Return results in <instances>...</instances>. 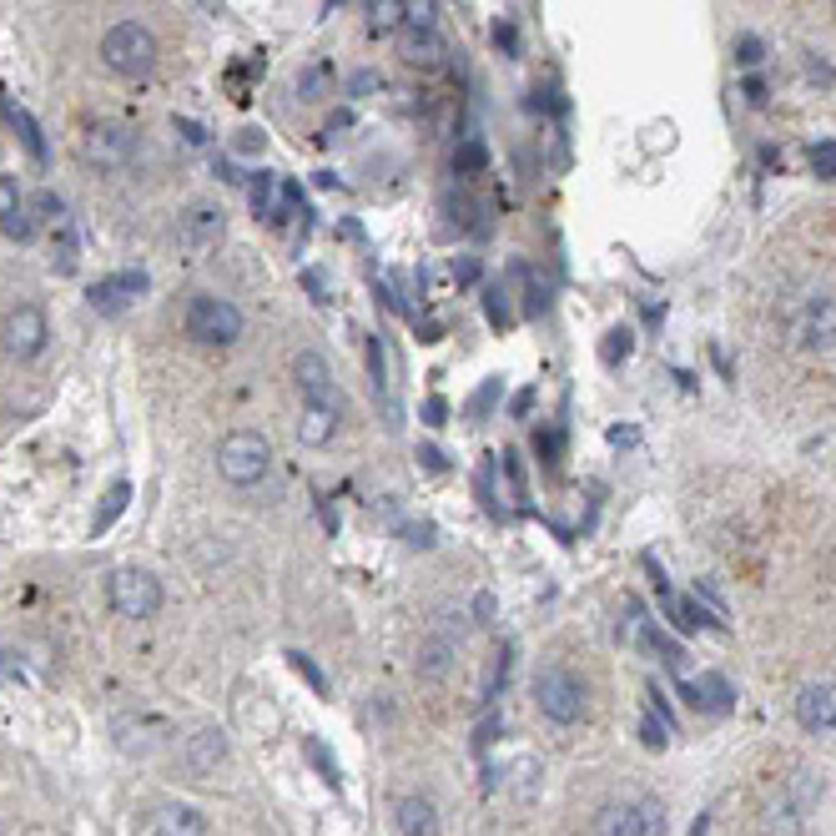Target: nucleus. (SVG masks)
Returning a JSON list of instances; mask_svg holds the SVG:
<instances>
[{
    "label": "nucleus",
    "mask_w": 836,
    "mask_h": 836,
    "mask_svg": "<svg viewBox=\"0 0 836 836\" xmlns=\"http://www.w3.org/2000/svg\"><path fill=\"white\" fill-rule=\"evenodd\" d=\"M403 21H409L413 31H429V26L439 21V0H403Z\"/></svg>",
    "instance_id": "obj_33"
},
{
    "label": "nucleus",
    "mask_w": 836,
    "mask_h": 836,
    "mask_svg": "<svg viewBox=\"0 0 836 836\" xmlns=\"http://www.w3.org/2000/svg\"><path fill=\"white\" fill-rule=\"evenodd\" d=\"M31 212H41L46 222H56V228H66V202L56 192H36L31 197Z\"/></svg>",
    "instance_id": "obj_37"
},
{
    "label": "nucleus",
    "mask_w": 836,
    "mask_h": 836,
    "mask_svg": "<svg viewBox=\"0 0 836 836\" xmlns=\"http://www.w3.org/2000/svg\"><path fill=\"white\" fill-rule=\"evenodd\" d=\"M500 393H504V379H484V383H479L474 399H469V419H474V424H479V419H490V409L500 403Z\"/></svg>",
    "instance_id": "obj_30"
},
{
    "label": "nucleus",
    "mask_w": 836,
    "mask_h": 836,
    "mask_svg": "<svg viewBox=\"0 0 836 836\" xmlns=\"http://www.w3.org/2000/svg\"><path fill=\"white\" fill-rule=\"evenodd\" d=\"M16 207H26L21 202V187H16V177H0V218H11Z\"/></svg>",
    "instance_id": "obj_47"
},
{
    "label": "nucleus",
    "mask_w": 836,
    "mask_h": 836,
    "mask_svg": "<svg viewBox=\"0 0 836 836\" xmlns=\"http://www.w3.org/2000/svg\"><path fill=\"white\" fill-rule=\"evenodd\" d=\"M323 66H308V71H303V77H298V97H303V101H318V91H323Z\"/></svg>",
    "instance_id": "obj_44"
},
{
    "label": "nucleus",
    "mask_w": 836,
    "mask_h": 836,
    "mask_svg": "<svg viewBox=\"0 0 836 836\" xmlns=\"http://www.w3.org/2000/svg\"><path fill=\"white\" fill-rule=\"evenodd\" d=\"M500 464H504V474H510V490H514V494H524V469H520V454H514V449H504V454H500Z\"/></svg>",
    "instance_id": "obj_49"
},
{
    "label": "nucleus",
    "mask_w": 836,
    "mask_h": 836,
    "mask_svg": "<svg viewBox=\"0 0 836 836\" xmlns=\"http://www.w3.org/2000/svg\"><path fill=\"white\" fill-rule=\"evenodd\" d=\"M248 202H252V212H258L262 222H288L303 207V192H298L288 177H278V172H258L252 177V187H248Z\"/></svg>",
    "instance_id": "obj_12"
},
{
    "label": "nucleus",
    "mask_w": 836,
    "mask_h": 836,
    "mask_svg": "<svg viewBox=\"0 0 836 836\" xmlns=\"http://www.w3.org/2000/svg\"><path fill=\"white\" fill-rule=\"evenodd\" d=\"M661 318H665V308H661V303H645V323L655 328V323H661Z\"/></svg>",
    "instance_id": "obj_60"
},
{
    "label": "nucleus",
    "mask_w": 836,
    "mask_h": 836,
    "mask_svg": "<svg viewBox=\"0 0 836 836\" xmlns=\"http://www.w3.org/2000/svg\"><path fill=\"white\" fill-rule=\"evenodd\" d=\"M131 131L121 127V121H91L87 131H81V157H87L91 167H101V172H121V167L131 162Z\"/></svg>",
    "instance_id": "obj_11"
},
{
    "label": "nucleus",
    "mask_w": 836,
    "mask_h": 836,
    "mask_svg": "<svg viewBox=\"0 0 836 836\" xmlns=\"http://www.w3.org/2000/svg\"><path fill=\"white\" fill-rule=\"evenodd\" d=\"M373 87H383V81H379V71H359V77L348 81V91H353V97H369Z\"/></svg>",
    "instance_id": "obj_53"
},
{
    "label": "nucleus",
    "mask_w": 836,
    "mask_h": 836,
    "mask_svg": "<svg viewBox=\"0 0 836 836\" xmlns=\"http://www.w3.org/2000/svg\"><path fill=\"white\" fill-rule=\"evenodd\" d=\"M439 333H444V328H439L434 318H424V323H419V343H439Z\"/></svg>",
    "instance_id": "obj_57"
},
{
    "label": "nucleus",
    "mask_w": 836,
    "mask_h": 836,
    "mask_svg": "<svg viewBox=\"0 0 836 836\" xmlns=\"http://www.w3.org/2000/svg\"><path fill=\"white\" fill-rule=\"evenodd\" d=\"M641 741L651 751H665V746H671V726H665V721H655V716H645L641 721Z\"/></svg>",
    "instance_id": "obj_41"
},
{
    "label": "nucleus",
    "mask_w": 836,
    "mask_h": 836,
    "mask_svg": "<svg viewBox=\"0 0 836 836\" xmlns=\"http://www.w3.org/2000/svg\"><path fill=\"white\" fill-rule=\"evenodd\" d=\"M806 71H812V81H826V87H832V81H836V71H832V66H826V61H816L812 51H806Z\"/></svg>",
    "instance_id": "obj_54"
},
{
    "label": "nucleus",
    "mask_w": 836,
    "mask_h": 836,
    "mask_svg": "<svg viewBox=\"0 0 836 836\" xmlns=\"http://www.w3.org/2000/svg\"><path fill=\"white\" fill-rule=\"evenodd\" d=\"M298 283L308 288V298H313V303H328V278L318 268H303V272H298Z\"/></svg>",
    "instance_id": "obj_45"
},
{
    "label": "nucleus",
    "mask_w": 836,
    "mask_h": 836,
    "mask_svg": "<svg viewBox=\"0 0 836 836\" xmlns=\"http://www.w3.org/2000/svg\"><path fill=\"white\" fill-rule=\"evenodd\" d=\"M474 615L490 620V615H494V595H479V600H474Z\"/></svg>",
    "instance_id": "obj_59"
},
{
    "label": "nucleus",
    "mask_w": 836,
    "mask_h": 836,
    "mask_svg": "<svg viewBox=\"0 0 836 836\" xmlns=\"http://www.w3.org/2000/svg\"><path fill=\"white\" fill-rule=\"evenodd\" d=\"M177 131H182V142H187V147H202V142H207V131L197 127L192 117H177Z\"/></svg>",
    "instance_id": "obj_51"
},
{
    "label": "nucleus",
    "mask_w": 836,
    "mask_h": 836,
    "mask_svg": "<svg viewBox=\"0 0 836 836\" xmlns=\"http://www.w3.org/2000/svg\"><path fill=\"white\" fill-rule=\"evenodd\" d=\"M464 635H469V625H464V615H454V610H444V615L429 625V635L419 641V655H413V675L419 681H429V685H439L449 671H454V661H459V645H464Z\"/></svg>",
    "instance_id": "obj_5"
},
{
    "label": "nucleus",
    "mask_w": 836,
    "mask_h": 836,
    "mask_svg": "<svg viewBox=\"0 0 836 836\" xmlns=\"http://www.w3.org/2000/svg\"><path fill=\"white\" fill-rule=\"evenodd\" d=\"M222 228H228V222H222L218 207H192V212L182 218V248H187V252L218 248V242H222Z\"/></svg>",
    "instance_id": "obj_19"
},
{
    "label": "nucleus",
    "mask_w": 836,
    "mask_h": 836,
    "mask_svg": "<svg viewBox=\"0 0 836 836\" xmlns=\"http://www.w3.org/2000/svg\"><path fill=\"white\" fill-rule=\"evenodd\" d=\"M474 484H479V500L494 504V454L484 459V464H479V479H474Z\"/></svg>",
    "instance_id": "obj_50"
},
{
    "label": "nucleus",
    "mask_w": 836,
    "mask_h": 836,
    "mask_svg": "<svg viewBox=\"0 0 836 836\" xmlns=\"http://www.w3.org/2000/svg\"><path fill=\"white\" fill-rule=\"evenodd\" d=\"M816 802H822V776L816 772H796L766 796L761 806V832L766 836H802V826L812 822Z\"/></svg>",
    "instance_id": "obj_1"
},
{
    "label": "nucleus",
    "mask_w": 836,
    "mask_h": 836,
    "mask_svg": "<svg viewBox=\"0 0 836 836\" xmlns=\"http://www.w3.org/2000/svg\"><path fill=\"white\" fill-rule=\"evenodd\" d=\"M107 595L121 620H152L157 610H162V585H157L147 570H117Z\"/></svg>",
    "instance_id": "obj_9"
},
{
    "label": "nucleus",
    "mask_w": 836,
    "mask_h": 836,
    "mask_svg": "<svg viewBox=\"0 0 836 836\" xmlns=\"http://www.w3.org/2000/svg\"><path fill=\"white\" fill-rule=\"evenodd\" d=\"M484 318H490L494 328H510V323H514L510 288H504V283H490V288H484Z\"/></svg>",
    "instance_id": "obj_26"
},
{
    "label": "nucleus",
    "mask_w": 836,
    "mask_h": 836,
    "mask_svg": "<svg viewBox=\"0 0 836 836\" xmlns=\"http://www.w3.org/2000/svg\"><path fill=\"white\" fill-rule=\"evenodd\" d=\"M434 534H439V530H434V524H429V520H419V524H403V540H409L413 550H434V544H439Z\"/></svg>",
    "instance_id": "obj_43"
},
{
    "label": "nucleus",
    "mask_w": 836,
    "mask_h": 836,
    "mask_svg": "<svg viewBox=\"0 0 836 836\" xmlns=\"http://www.w3.org/2000/svg\"><path fill=\"white\" fill-rule=\"evenodd\" d=\"M534 454H540L544 469L560 464V429H540V434H534Z\"/></svg>",
    "instance_id": "obj_38"
},
{
    "label": "nucleus",
    "mask_w": 836,
    "mask_h": 836,
    "mask_svg": "<svg viewBox=\"0 0 836 836\" xmlns=\"http://www.w3.org/2000/svg\"><path fill=\"white\" fill-rule=\"evenodd\" d=\"M419 464H424L429 474H444V469H449V454H444L439 444H419Z\"/></svg>",
    "instance_id": "obj_48"
},
{
    "label": "nucleus",
    "mask_w": 836,
    "mask_h": 836,
    "mask_svg": "<svg viewBox=\"0 0 836 836\" xmlns=\"http://www.w3.org/2000/svg\"><path fill=\"white\" fill-rule=\"evenodd\" d=\"M152 832L157 836H207V816L187 802H167L162 812H157Z\"/></svg>",
    "instance_id": "obj_21"
},
{
    "label": "nucleus",
    "mask_w": 836,
    "mask_h": 836,
    "mask_svg": "<svg viewBox=\"0 0 836 836\" xmlns=\"http://www.w3.org/2000/svg\"><path fill=\"white\" fill-rule=\"evenodd\" d=\"M610 444H615V449H635V444H641V434H635V429H610Z\"/></svg>",
    "instance_id": "obj_56"
},
{
    "label": "nucleus",
    "mask_w": 836,
    "mask_h": 836,
    "mask_svg": "<svg viewBox=\"0 0 836 836\" xmlns=\"http://www.w3.org/2000/svg\"><path fill=\"white\" fill-rule=\"evenodd\" d=\"M0 117L11 121V131H16V137H21V142H26V152H31L36 162H46L41 127H36V121H31V111H26V107H11V97H6V91H0Z\"/></svg>",
    "instance_id": "obj_23"
},
{
    "label": "nucleus",
    "mask_w": 836,
    "mask_h": 836,
    "mask_svg": "<svg viewBox=\"0 0 836 836\" xmlns=\"http://www.w3.org/2000/svg\"><path fill=\"white\" fill-rule=\"evenodd\" d=\"M595 836H665V812L651 796H641V802H605L595 812Z\"/></svg>",
    "instance_id": "obj_8"
},
{
    "label": "nucleus",
    "mask_w": 836,
    "mask_h": 836,
    "mask_svg": "<svg viewBox=\"0 0 836 836\" xmlns=\"http://www.w3.org/2000/svg\"><path fill=\"white\" fill-rule=\"evenodd\" d=\"M534 706H540V716L554 721V726H575V721L585 716V685H580V675L565 671V665H544V671L534 675Z\"/></svg>",
    "instance_id": "obj_6"
},
{
    "label": "nucleus",
    "mask_w": 836,
    "mask_h": 836,
    "mask_svg": "<svg viewBox=\"0 0 836 836\" xmlns=\"http://www.w3.org/2000/svg\"><path fill=\"white\" fill-rule=\"evenodd\" d=\"M711 359H716L721 379H731V373H736V369H731V359H726V348H711Z\"/></svg>",
    "instance_id": "obj_58"
},
{
    "label": "nucleus",
    "mask_w": 836,
    "mask_h": 836,
    "mask_svg": "<svg viewBox=\"0 0 836 836\" xmlns=\"http://www.w3.org/2000/svg\"><path fill=\"white\" fill-rule=\"evenodd\" d=\"M796 721H802V731H812V736L836 731V681L806 685V691L796 695Z\"/></svg>",
    "instance_id": "obj_15"
},
{
    "label": "nucleus",
    "mask_w": 836,
    "mask_h": 836,
    "mask_svg": "<svg viewBox=\"0 0 836 836\" xmlns=\"http://www.w3.org/2000/svg\"><path fill=\"white\" fill-rule=\"evenodd\" d=\"M419 419H424L429 429H444L449 424V399H439V393H429L424 409H419Z\"/></svg>",
    "instance_id": "obj_42"
},
{
    "label": "nucleus",
    "mask_w": 836,
    "mask_h": 836,
    "mask_svg": "<svg viewBox=\"0 0 836 836\" xmlns=\"http://www.w3.org/2000/svg\"><path fill=\"white\" fill-rule=\"evenodd\" d=\"M288 661H293V671L303 675V681L313 685L318 695H328V675H323V671H318V665H313V655H303V651H288Z\"/></svg>",
    "instance_id": "obj_36"
},
{
    "label": "nucleus",
    "mask_w": 836,
    "mask_h": 836,
    "mask_svg": "<svg viewBox=\"0 0 836 836\" xmlns=\"http://www.w3.org/2000/svg\"><path fill=\"white\" fill-rule=\"evenodd\" d=\"M403 0H369V31L373 36H399L403 31Z\"/></svg>",
    "instance_id": "obj_24"
},
{
    "label": "nucleus",
    "mask_w": 836,
    "mask_h": 836,
    "mask_svg": "<svg viewBox=\"0 0 836 836\" xmlns=\"http://www.w3.org/2000/svg\"><path fill=\"white\" fill-rule=\"evenodd\" d=\"M741 91H746L751 107H766V81H761V77H746V87H741Z\"/></svg>",
    "instance_id": "obj_55"
},
{
    "label": "nucleus",
    "mask_w": 836,
    "mask_h": 836,
    "mask_svg": "<svg viewBox=\"0 0 836 836\" xmlns=\"http://www.w3.org/2000/svg\"><path fill=\"white\" fill-rule=\"evenodd\" d=\"M46 338H51V323H46V313L36 303H16L11 313H6V323H0V343H6V353L21 359V363L41 359Z\"/></svg>",
    "instance_id": "obj_10"
},
{
    "label": "nucleus",
    "mask_w": 836,
    "mask_h": 836,
    "mask_svg": "<svg viewBox=\"0 0 836 836\" xmlns=\"http://www.w3.org/2000/svg\"><path fill=\"white\" fill-rule=\"evenodd\" d=\"M736 61L746 66V71H756L761 61H766V41H761V36H736Z\"/></svg>",
    "instance_id": "obj_35"
},
{
    "label": "nucleus",
    "mask_w": 836,
    "mask_h": 836,
    "mask_svg": "<svg viewBox=\"0 0 836 836\" xmlns=\"http://www.w3.org/2000/svg\"><path fill=\"white\" fill-rule=\"evenodd\" d=\"M399 56H403V66H413V71H439L444 66V56H449V46H444V36L429 26V31H413L409 26V36L399 41Z\"/></svg>",
    "instance_id": "obj_18"
},
{
    "label": "nucleus",
    "mask_w": 836,
    "mask_h": 836,
    "mask_svg": "<svg viewBox=\"0 0 836 836\" xmlns=\"http://www.w3.org/2000/svg\"><path fill=\"white\" fill-rule=\"evenodd\" d=\"M0 232L11 242H31L36 238V218H31V207H16L11 218H0Z\"/></svg>",
    "instance_id": "obj_32"
},
{
    "label": "nucleus",
    "mask_w": 836,
    "mask_h": 836,
    "mask_svg": "<svg viewBox=\"0 0 836 836\" xmlns=\"http://www.w3.org/2000/svg\"><path fill=\"white\" fill-rule=\"evenodd\" d=\"M127 500H131V484H127V479H117V484H111V494H107V504H101V514H97V524H91V534L107 530V524L127 510Z\"/></svg>",
    "instance_id": "obj_31"
},
{
    "label": "nucleus",
    "mask_w": 836,
    "mask_h": 836,
    "mask_svg": "<svg viewBox=\"0 0 836 836\" xmlns=\"http://www.w3.org/2000/svg\"><path fill=\"white\" fill-rule=\"evenodd\" d=\"M786 328H792V338L802 348H812V353L836 348V293H832V288H816L812 283L802 298H792Z\"/></svg>",
    "instance_id": "obj_3"
},
{
    "label": "nucleus",
    "mask_w": 836,
    "mask_h": 836,
    "mask_svg": "<svg viewBox=\"0 0 836 836\" xmlns=\"http://www.w3.org/2000/svg\"><path fill=\"white\" fill-rule=\"evenodd\" d=\"M812 167H816V177H832L836 182V142H812Z\"/></svg>",
    "instance_id": "obj_39"
},
{
    "label": "nucleus",
    "mask_w": 836,
    "mask_h": 836,
    "mask_svg": "<svg viewBox=\"0 0 836 836\" xmlns=\"http://www.w3.org/2000/svg\"><path fill=\"white\" fill-rule=\"evenodd\" d=\"M101 61H107L111 77L142 81L157 71V36L147 31L142 21H117L107 36H101Z\"/></svg>",
    "instance_id": "obj_2"
},
{
    "label": "nucleus",
    "mask_w": 836,
    "mask_h": 836,
    "mask_svg": "<svg viewBox=\"0 0 836 836\" xmlns=\"http://www.w3.org/2000/svg\"><path fill=\"white\" fill-rule=\"evenodd\" d=\"M490 167V147L479 142V137H459V147H454V172L459 177H479Z\"/></svg>",
    "instance_id": "obj_25"
},
{
    "label": "nucleus",
    "mask_w": 836,
    "mask_h": 836,
    "mask_svg": "<svg viewBox=\"0 0 836 836\" xmlns=\"http://www.w3.org/2000/svg\"><path fill=\"white\" fill-rule=\"evenodd\" d=\"M152 288V278L147 272H111V278H101V283H91V308L97 313H121L127 303H137V298Z\"/></svg>",
    "instance_id": "obj_13"
},
{
    "label": "nucleus",
    "mask_w": 836,
    "mask_h": 836,
    "mask_svg": "<svg viewBox=\"0 0 836 836\" xmlns=\"http://www.w3.org/2000/svg\"><path fill=\"white\" fill-rule=\"evenodd\" d=\"M222 761H228V736H222L218 726H202L192 741H187V766H192L197 776L218 772Z\"/></svg>",
    "instance_id": "obj_20"
},
{
    "label": "nucleus",
    "mask_w": 836,
    "mask_h": 836,
    "mask_svg": "<svg viewBox=\"0 0 836 836\" xmlns=\"http://www.w3.org/2000/svg\"><path fill=\"white\" fill-rule=\"evenodd\" d=\"M369 373H373V393H383V399H389L393 379H389V353H383V338L379 333L369 338Z\"/></svg>",
    "instance_id": "obj_29"
},
{
    "label": "nucleus",
    "mask_w": 836,
    "mask_h": 836,
    "mask_svg": "<svg viewBox=\"0 0 836 836\" xmlns=\"http://www.w3.org/2000/svg\"><path fill=\"white\" fill-rule=\"evenodd\" d=\"M272 469V444L262 434H252V429H238V434H228L218 444V474L228 479L232 490H252V484H262Z\"/></svg>",
    "instance_id": "obj_4"
},
{
    "label": "nucleus",
    "mask_w": 836,
    "mask_h": 836,
    "mask_svg": "<svg viewBox=\"0 0 836 836\" xmlns=\"http://www.w3.org/2000/svg\"><path fill=\"white\" fill-rule=\"evenodd\" d=\"M338 424H343V403L303 399V409H298V444H308V449L333 444V439H338Z\"/></svg>",
    "instance_id": "obj_14"
},
{
    "label": "nucleus",
    "mask_w": 836,
    "mask_h": 836,
    "mask_svg": "<svg viewBox=\"0 0 836 836\" xmlns=\"http://www.w3.org/2000/svg\"><path fill=\"white\" fill-rule=\"evenodd\" d=\"M293 379H298V389H303V399L343 403V393H338V383H333V369H328V359L313 353V348H303V353L293 359Z\"/></svg>",
    "instance_id": "obj_16"
},
{
    "label": "nucleus",
    "mask_w": 836,
    "mask_h": 836,
    "mask_svg": "<svg viewBox=\"0 0 836 836\" xmlns=\"http://www.w3.org/2000/svg\"><path fill=\"white\" fill-rule=\"evenodd\" d=\"M303 756L313 761V766H318V776H323V782L333 786V792H338V786H343V772H338V761L328 756V746H323V741H313V736H308V741H303Z\"/></svg>",
    "instance_id": "obj_27"
},
{
    "label": "nucleus",
    "mask_w": 836,
    "mask_h": 836,
    "mask_svg": "<svg viewBox=\"0 0 836 836\" xmlns=\"http://www.w3.org/2000/svg\"><path fill=\"white\" fill-rule=\"evenodd\" d=\"M479 278H484L479 258H474V252H459V258H454V283H459V288H474Z\"/></svg>",
    "instance_id": "obj_40"
},
{
    "label": "nucleus",
    "mask_w": 836,
    "mask_h": 836,
    "mask_svg": "<svg viewBox=\"0 0 836 836\" xmlns=\"http://www.w3.org/2000/svg\"><path fill=\"white\" fill-rule=\"evenodd\" d=\"M631 348H635V333H631V328H610L605 343H600V359H605L610 369H615V363L631 359Z\"/></svg>",
    "instance_id": "obj_28"
},
{
    "label": "nucleus",
    "mask_w": 836,
    "mask_h": 836,
    "mask_svg": "<svg viewBox=\"0 0 836 836\" xmlns=\"http://www.w3.org/2000/svg\"><path fill=\"white\" fill-rule=\"evenodd\" d=\"M534 399H540V393H534V389H520V393H514V399H510V413H514V419H530Z\"/></svg>",
    "instance_id": "obj_52"
},
{
    "label": "nucleus",
    "mask_w": 836,
    "mask_h": 836,
    "mask_svg": "<svg viewBox=\"0 0 836 836\" xmlns=\"http://www.w3.org/2000/svg\"><path fill=\"white\" fill-rule=\"evenodd\" d=\"M681 695H685V706H706V711H716V716H726L731 711V701H736V695H731V685L721 681V675H701V681L695 685H681Z\"/></svg>",
    "instance_id": "obj_22"
},
{
    "label": "nucleus",
    "mask_w": 836,
    "mask_h": 836,
    "mask_svg": "<svg viewBox=\"0 0 836 836\" xmlns=\"http://www.w3.org/2000/svg\"><path fill=\"white\" fill-rule=\"evenodd\" d=\"M187 338L207 348H232L242 338V313L228 303V298H212V293H197L187 303Z\"/></svg>",
    "instance_id": "obj_7"
},
{
    "label": "nucleus",
    "mask_w": 836,
    "mask_h": 836,
    "mask_svg": "<svg viewBox=\"0 0 836 836\" xmlns=\"http://www.w3.org/2000/svg\"><path fill=\"white\" fill-rule=\"evenodd\" d=\"M393 826L399 836H439V806L424 792H409L393 802Z\"/></svg>",
    "instance_id": "obj_17"
},
{
    "label": "nucleus",
    "mask_w": 836,
    "mask_h": 836,
    "mask_svg": "<svg viewBox=\"0 0 836 836\" xmlns=\"http://www.w3.org/2000/svg\"><path fill=\"white\" fill-rule=\"evenodd\" d=\"M494 46H500L504 56H520V31H514V21H494Z\"/></svg>",
    "instance_id": "obj_46"
},
{
    "label": "nucleus",
    "mask_w": 836,
    "mask_h": 836,
    "mask_svg": "<svg viewBox=\"0 0 836 836\" xmlns=\"http://www.w3.org/2000/svg\"><path fill=\"white\" fill-rule=\"evenodd\" d=\"M262 152H268V131L262 127H242L232 137V157H262Z\"/></svg>",
    "instance_id": "obj_34"
}]
</instances>
